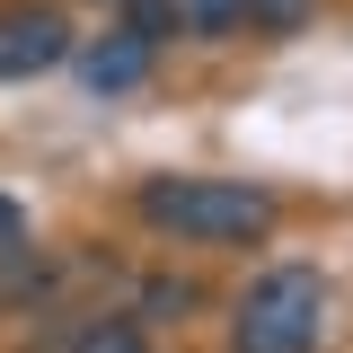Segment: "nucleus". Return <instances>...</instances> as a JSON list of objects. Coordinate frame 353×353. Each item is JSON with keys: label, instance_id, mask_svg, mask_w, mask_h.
<instances>
[{"label": "nucleus", "instance_id": "1", "mask_svg": "<svg viewBox=\"0 0 353 353\" xmlns=\"http://www.w3.org/2000/svg\"><path fill=\"white\" fill-rule=\"evenodd\" d=\"M132 203H141L150 230L194 239V248H239V239L274 230V194L248 185V176H141Z\"/></svg>", "mask_w": 353, "mask_h": 353}, {"label": "nucleus", "instance_id": "2", "mask_svg": "<svg viewBox=\"0 0 353 353\" xmlns=\"http://www.w3.org/2000/svg\"><path fill=\"white\" fill-rule=\"evenodd\" d=\"M318 336H327V283L309 265H274L239 292L230 353H318Z\"/></svg>", "mask_w": 353, "mask_h": 353}, {"label": "nucleus", "instance_id": "3", "mask_svg": "<svg viewBox=\"0 0 353 353\" xmlns=\"http://www.w3.org/2000/svg\"><path fill=\"white\" fill-rule=\"evenodd\" d=\"M71 18L62 9H44V0H9L0 9V80H44V71H62L71 62Z\"/></svg>", "mask_w": 353, "mask_h": 353}, {"label": "nucleus", "instance_id": "4", "mask_svg": "<svg viewBox=\"0 0 353 353\" xmlns=\"http://www.w3.org/2000/svg\"><path fill=\"white\" fill-rule=\"evenodd\" d=\"M71 62H80L88 97H124V88H141V80H150V44L132 36V27H106L97 44H71Z\"/></svg>", "mask_w": 353, "mask_h": 353}, {"label": "nucleus", "instance_id": "5", "mask_svg": "<svg viewBox=\"0 0 353 353\" xmlns=\"http://www.w3.org/2000/svg\"><path fill=\"white\" fill-rule=\"evenodd\" d=\"M62 353H141V318H88Z\"/></svg>", "mask_w": 353, "mask_h": 353}, {"label": "nucleus", "instance_id": "6", "mask_svg": "<svg viewBox=\"0 0 353 353\" xmlns=\"http://www.w3.org/2000/svg\"><path fill=\"white\" fill-rule=\"evenodd\" d=\"M124 27L141 44H150V53H159V44L176 36V27H185V9H176V0H124Z\"/></svg>", "mask_w": 353, "mask_h": 353}, {"label": "nucleus", "instance_id": "7", "mask_svg": "<svg viewBox=\"0 0 353 353\" xmlns=\"http://www.w3.org/2000/svg\"><path fill=\"white\" fill-rule=\"evenodd\" d=\"M194 301H203V292H194L185 274H159V283L141 292V327H168V318H185V309H194Z\"/></svg>", "mask_w": 353, "mask_h": 353}, {"label": "nucleus", "instance_id": "8", "mask_svg": "<svg viewBox=\"0 0 353 353\" xmlns=\"http://www.w3.org/2000/svg\"><path fill=\"white\" fill-rule=\"evenodd\" d=\"M176 9H185L194 36H230V27H248V0H176Z\"/></svg>", "mask_w": 353, "mask_h": 353}, {"label": "nucleus", "instance_id": "9", "mask_svg": "<svg viewBox=\"0 0 353 353\" xmlns=\"http://www.w3.org/2000/svg\"><path fill=\"white\" fill-rule=\"evenodd\" d=\"M309 18V0H248V27H274V36H292Z\"/></svg>", "mask_w": 353, "mask_h": 353}, {"label": "nucleus", "instance_id": "10", "mask_svg": "<svg viewBox=\"0 0 353 353\" xmlns=\"http://www.w3.org/2000/svg\"><path fill=\"white\" fill-rule=\"evenodd\" d=\"M0 248H27V212H18L9 194H0Z\"/></svg>", "mask_w": 353, "mask_h": 353}]
</instances>
